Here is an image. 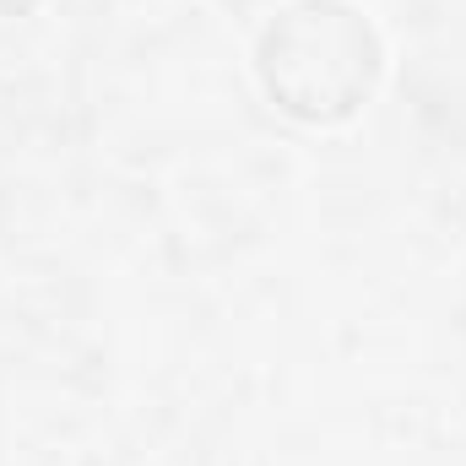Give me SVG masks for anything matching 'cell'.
<instances>
[{"instance_id": "6da1fadb", "label": "cell", "mask_w": 466, "mask_h": 466, "mask_svg": "<svg viewBox=\"0 0 466 466\" xmlns=\"http://www.w3.org/2000/svg\"><path fill=\"white\" fill-rule=\"evenodd\" d=\"M380 71V49L369 22L337 0H304L271 22L260 44V76L271 98L299 119L352 115Z\"/></svg>"}]
</instances>
